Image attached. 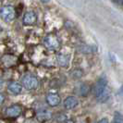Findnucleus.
I'll list each match as a JSON object with an SVG mask.
<instances>
[{"instance_id": "nucleus-1", "label": "nucleus", "mask_w": 123, "mask_h": 123, "mask_svg": "<svg viewBox=\"0 0 123 123\" xmlns=\"http://www.w3.org/2000/svg\"><path fill=\"white\" fill-rule=\"evenodd\" d=\"M15 9L12 6H4L0 8V17L3 18L5 21L9 22L12 21L15 18Z\"/></svg>"}, {"instance_id": "nucleus-2", "label": "nucleus", "mask_w": 123, "mask_h": 123, "mask_svg": "<svg viewBox=\"0 0 123 123\" xmlns=\"http://www.w3.org/2000/svg\"><path fill=\"white\" fill-rule=\"evenodd\" d=\"M22 85L27 90H34L39 86V80L32 75H26L22 78Z\"/></svg>"}, {"instance_id": "nucleus-3", "label": "nucleus", "mask_w": 123, "mask_h": 123, "mask_svg": "<svg viewBox=\"0 0 123 123\" xmlns=\"http://www.w3.org/2000/svg\"><path fill=\"white\" fill-rule=\"evenodd\" d=\"M43 44L48 49L55 50V49H57L59 47L60 42H59L58 38L56 36L49 34V35L44 37V39H43Z\"/></svg>"}, {"instance_id": "nucleus-4", "label": "nucleus", "mask_w": 123, "mask_h": 123, "mask_svg": "<svg viewBox=\"0 0 123 123\" xmlns=\"http://www.w3.org/2000/svg\"><path fill=\"white\" fill-rule=\"evenodd\" d=\"M107 87V80L105 76H102L101 78H99L98 80L96 81L94 88H93V92H94V95L96 97H99L103 92L105 90V88Z\"/></svg>"}, {"instance_id": "nucleus-5", "label": "nucleus", "mask_w": 123, "mask_h": 123, "mask_svg": "<svg viewBox=\"0 0 123 123\" xmlns=\"http://www.w3.org/2000/svg\"><path fill=\"white\" fill-rule=\"evenodd\" d=\"M21 113V107L18 105H13L8 106L6 109V116L10 117H18Z\"/></svg>"}, {"instance_id": "nucleus-6", "label": "nucleus", "mask_w": 123, "mask_h": 123, "mask_svg": "<svg viewBox=\"0 0 123 123\" xmlns=\"http://www.w3.org/2000/svg\"><path fill=\"white\" fill-rule=\"evenodd\" d=\"M37 19L36 14L33 11H28L24 14L22 21L25 25H32L33 23H35Z\"/></svg>"}, {"instance_id": "nucleus-7", "label": "nucleus", "mask_w": 123, "mask_h": 123, "mask_svg": "<svg viewBox=\"0 0 123 123\" xmlns=\"http://www.w3.org/2000/svg\"><path fill=\"white\" fill-rule=\"evenodd\" d=\"M78 105H79V101H78V99L76 98V97H74V96H68V97H67L64 100V106L68 110L73 109Z\"/></svg>"}, {"instance_id": "nucleus-8", "label": "nucleus", "mask_w": 123, "mask_h": 123, "mask_svg": "<svg viewBox=\"0 0 123 123\" xmlns=\"http://www.w3.org/2000/svg\"><path fill=\"white\" fill-rule=\"evenodd\" d=\"M56 61L59 66L63 68H68L69 65V55L64 53H60L56 55Z\"/></svg>"}, {"instance_id": "nucleus-9", "label": "nucleus", "mask_w": 123, "mask_h": 123, "mask_svg": "<svg viewBox=\"0 0 123 123\" xmlns=\"http://www.w3.org/2000/svg\"><path fill=\"white\" fill-rule=\"evenodd\" d=\"M61 99L60 97L56 94V93H49L46 96V103L50 105V106H56L60 104Z\"/></svg>"}, {"instance_id": "nucleus-10", "label": "nucleus", "mask_w": 123, "mask_h": 123, "mask_svg": "<svg viewBox=\"0 0 123 123\" xmlns=\"http://www.w3.org/2000/svg\"><path fill=\"white\" fill-rule=\"evenodd\" d=\"M36 117H37V119H38L39 121H41V122L47 121V120H49L50 118L52 117V113H51L49 110H47V109L40 110L37 112Z\"/></svg>"}, {"instance_id": "nucleus-11", "label": "nucleus", "mask_w": 123, "mask_h": 123, "mask_svg": "<svg viewBox=\"0 0 123 123\" xmlns=\"http://www.w3.org/2000/svg\"><path fill=\"white\" fill-rule=\"evenodd\" d=\"M7 89L8 91L13 93V94H19L21 92V90H22V87L21 85L18 83V82H16V81H12L10 82L8 85H7Z\"/></svg>"}, {"instance_id": "nucleus-12", "label": "nucleus", "mask_w": 123, "mask_h": 123, "mask_svg": "<svg viewBox=\"0 0 123 123\" xmlns=\"http://www.w3.org/2000/svg\"><path fill=\"white\" fill-rule=\"evenodd\" d=\"M109 96H110V89L108 87H106L105 90L103 92V93L99 97H97V100H98L99 102L103 103V102H105L107 99L109 98Z\"/></svg>"}, {"instance_id": "nucleus-13", "label": "nucleus", "mask_w": 123, "mask_h": 123, "mask_svg": "<svg viewBox=\"0 0 123 123\" xmlns=\"http://www.w3.org/2000/svg\"><path fill=\"white\" fill-rule=\"evenodd\" d=\"M80 94H81L82 96H87V94L90 92V86H89L88 84H82V85L80 86Z\"/></svg>"}, {"instance_id": "nucleus-14", "label": "nucleus", "mask_w": 123, "mask_h": 123, "mask_svg": "<svg viewBox=\"0 0 123 123\" xmlns=\"http://www.w3.org/2000/svg\"><path fill=\"white\" fill-rule=\"evenodd\" d=\"M111 123H123V116L120 113L116 112L115 116H114V118H113V121Z\"/></svg>"}, {"instance_id": "nucleus-15", "label": "nucleus", "mask_w": 123, "mask_h": 123, "mask_svg": "<svg viewBox=\"0 0 123 123\" xmlns=\"http://www.w3.org/2000/svg\"><path fill=\"white\" fill-rule=\"evenodd\" d=\"M98 123H109V121H108L107 118H102V119L99 120Z\"/></svg>"}, {"instance_id": "nucleus-16", "label": "nucleus", "mask_w": 123, "mask_h": 123, "mask_svg": "<svg viewBox=\"0 0 123 123\" xmlns=\"http://www.w3.org/2000/svg\"><path fill=\"white\" fill-rule=\"evenodd\" d=\"M76 71H79V72H80V71H81V70H80V69H76V70H74L73 72H72V75H75V74H76ZM78 74V78H80V77H81V76H82V74H80V73H77Z\"/></svg>"}, {"instance_id": "nucleus-17", "label": "nucleus", "mask_w": 123, "mask_h": 123, "mask_svg": "<svg viewBox=\"0 0 123 123\" xmlns=\"http://www.w3.org/2000/svg\"><path fill=\"white\" fill-rule=\"evenodd\" d=\"M4 100H5V97H4V95L2 94V93H0V105L4 102Z\"/></svg>"}, {"instance_id": "nucleus-18", "label": "nucleus", "mask_w": 123, "mask_h": 123, "mask_svg": "<svg viewBox=\"0 0 123 123\" xmlns=\"http://www.w3.org/2000/svg\"><path fill=\"white\" fill-rule=\"evenodd\" d=\"M3 84H4V81H3V80L0 78V88L3 86Z\"/></svg>"}, {"instance_id": "nucleus-19", "label": "nucleus", "mask_w": 123, "mask_h": 123, "mask_svg": "<svg viewBox=\"0 0 123 123\" xmlns=\"http://www.w3.org/2000/svg\"><path fill=\"white\" fill-rule=\"evenodd\" d=\"M119 4H123V1H121V2H118Z\"/></svg>"}]
</instances>
